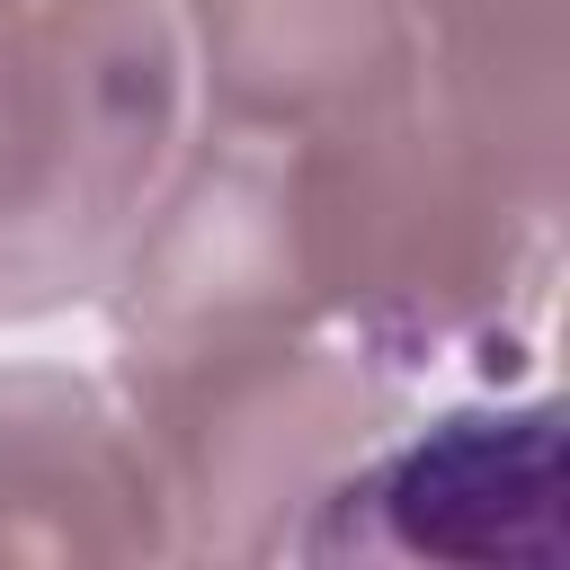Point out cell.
<instances>
[{"instance_id":"1","label":"cell","mask_w":570,"mask_h":570,"mask_svg":"<svg viewBox=\"0 0 570 570\" xmlns=\"http://www.w3.org/2000/svg\"><path fill=\"white\" fill-rule=\"evenodd\" d=\"M267 134L312 321L410 383L534 374L561 285V0H410L374 80Z\"/></svg>"},{"instance_id":"2","label":"cell","mask_w":570,"mask_h":570,"mask_svg":"<svg viewBox=\"0 0 570 570\" xmlns=\"http://www.w3.org/2000/svg\"><path fill=\"white\" fill-rule=\"evenodd\" d=\"M98 374L169 490L178 561H285L312 499L419 401L330 321L267 303L107 321Z\"/></svg>"},{"instance_id":"3","label":"cell","mask_w":570,"mask_h":570,"mask_svg":"<svg viewBox=\"0 0 570 570\" xmlns=\"http://www.w3.org/2000/svg\"><path fill=\"white\" fill-rule=\"evenodd\" d=\"M196 116L178 0H0V330L98 312Z\"/></svg>"},{"instance_id":"4","label":"cell","mask_w":570,"mask_h":570,"mask_svg":"<svg viewBox=\"0 0 570 570\" xmlns=\"http://www.w3.org/2000/svg\"><path fill=\"white\" fill-rule=\"evenodd\" d=\"M285 561H436L552 570L561 561V410L525 383L472 401H410L294 525Z\"/></svg>"},{"instance_id":"5","label":"cell","mask_w":570,"mask_h":570,"mask_svg":"<svg viewBox=\"0 0 570 570\" xmlns=\"http://www.w3.org/2000/svg\"><path fill=\"white\" fill-rule=\"evenodd\" d=\"M178 561L169 490L89 365H0V570Z\"/></svg>"},{"instance_id":"6","label":"cell","mask_w":570,"mask_h":570,"mask_svg":"<svg viewBox=\"0 0 570 570\" xmlns=\"http://www.w3.org/2000/svg\"><path fill=\"white\" fill-rule=\"evenodd\" d=\"M178 27L214 125H303L401 53L410 0H178Z\"/></svg>"}]
</instances>
